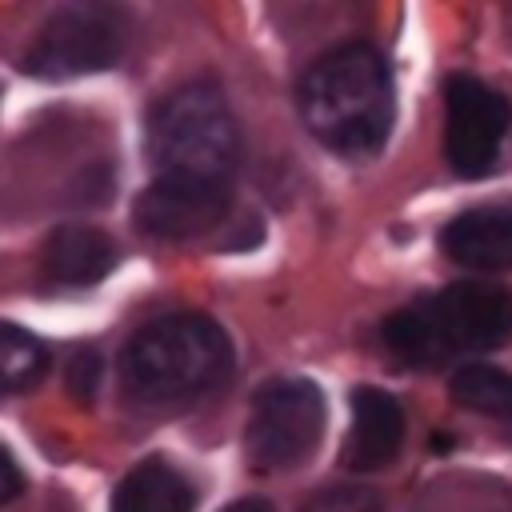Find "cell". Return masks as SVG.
Listing matches in <instances>:
<instances>
[{
	"mask_svg": "<svg viewBox=\"0 0 512 512\" xmlns=\"http://www.w3.org/2000/svg\"><path fill=\"white\" fill-rule=\"evenodd\" d=\"M44 368H48L44 344L32 332H24L20 324L0 320V396L32 388L44 376Z\"/></svg>",
	"mask_w": 512,
	"mask_h": 512,
	"instance_id": "5bb4252c",
	"label": "cell"
},
{
	"mask_svg": "<svg viewBox=\"0 0 512 512\" xmlns=\"http://www.w3.org/2000/svg\"><path fill=\"white\" fill-rule=\"evenodd\" d=\"M440 248L464 268H512V204H484L452 216L440 232Z\"/></svg>",
	"mask_w": 512,
	"mask_h": 512,
	"instance_id": "30bf717a",
	"label": "cell"
},
{
	"mask_svg": "<svg viewBox=\"0 0 512 512\" xmlns=\"http://www.w3.org/2000/svg\"><path fill=\"white\" fill-rule=\"evenodd\" d=\"M68 388L80 404H88L100 388V356L92 348H80L72 360H68Z\"/></svg>",
	"mask_w": 512,
	"mask_h": 512,
	"instance_id": "2e32d148",
	"label": "cell"
},
{
	"mask_svg": "<svg viewBox=\"0 0 512 512\" xmlns=\"http://www.w3.org/2000/svg\"><path fill=\"white\" fill-rule=\"evenodd\" d=\"M380 336L412 368H436L452 356L492 352L512 340V296L484 280L448 284L392 312Z\"/></svg>",
	"mask_w": 512,
	"mask_h": 512,
	"instance_id": "7a4b0ae2",
	"label": "cell"
},
{
	"mask_svg": "<svg viewBox=\"0 0 512 512\" xmlns=\"http://www.w3.org/2000/svg\"><path fill=\"white\" fill-rule=\"evenodd\" d=\"M220 512H272V504H268L264 496H244V500H232V504L220 508Z\"/></svg>",
	"mask_w": 512,
	"mask_h": 512,
	"instance_id": "ac0fdd59",
	"label": "cell"
},
{
	"mask_svg": "<svg viewBox=\"0 0 512 512\" xmlns=\"http://www.w3.org/2000/svg\"><path fill=\"white\" fill-rule=\"evenodd\" d=\"M20 488H24V472H20V464L0 448V504L16 500V496H20Z\"/></svg>",
	"mask_w": 512,
	"mask_h": 512,
	"instance_id": "e0dca14e",
	"label": "cell"
},
{
	"mask_svg": "<svg viewBox=\"0 0 512 512\" xmlns=\"http://www.w3.org/2000/svg\"><path fill=\"white\" fill-rule=\"evenodd\" d=\"M512 124L508 100L476 76L444 80V156L456 176L480 180L496 168Z\"/></svg>",
	"mask_w": 512,
	"mask_h": 512,
	"instance_id": "52a82bcc",
	"label": "cell"
},
{
	"mask_svg": "<svg viewBox=\"0 0 512 512\" xmlns=\"http://www.w3.org/2000/svg\"><path fill=\"white\" fill-rule=\"evenodd\" d=\"M300 512H384V504H380V496L368 492V488L340 484V488H324V492H316Z\"/></svg>",
	"mask_w": 512,
	"mask_h": 512,
	"instance_id": "9a60e30c",
	"label": "cell"
},
{
	"mask_svg": "<svg viewBox=\"0 0 512 512\" xmlns=\"http://www.w3.org/2000/svg\"><path fill=\"white\" fill-rule=\"evenodd\" d=\"M124 44H128V24L116 8L72 4L48 16V24L40 28L28 52V72L40 80L104 72L124 56Z\"/></svg>",
	"mask_w": 512,
	"mask_h": 512,
	"instance_id": "8992f818",
	"label": "cell"
},
{
	"mask_svg": "<svg viewBox=\"0 0 512 512\" xmlns=\"http://www.w3.org/2000/svg\"><path fill=\"white\" fill-rule=\"evenodd\" d=\"M192 508H196L192 480L164 456L136 460L112 492V512H192Z\"/></svg>",
	"mask_w": 512,
	"mask_h": 512,
	"instance_id": "8fae6325",
	"label": "cell"
},
{
	"mask_svg": "<svg viewBox=\"0 0 512 512\" xmlns=\"http://www.w3.org/2000/svg\"><path fill=\"white\" fill-rule=\"evenodd\" d=\"M300 116L324 148L348 160L376 156L396 116V92L384 56L368 44L324 52L300 80Z\"/></svg>",
	"mask_w": 512,
	"mask_h": 512,
	"instance_id": "6da1fadb",
	"label": "cell"
},
{
	"mask_svg": "<svg viewBox=\"0 0 512 512\" xmlns=\"http://www.w3.org/2000/svg\"><path fill=\"white\" fill-rule=\"evenodd\" d=\"M452 400L472 412L512 420V372L492 364H464L452 372Z\"/></svg>",
	"mask_w": 512,
	"mask_h": 512,
	"instance_id": "4fadbf2b",
	"label": "cell"
},
{
	"mask_svg": "<svg viewBox=\"0 0 512 512\" xmlns=\"http://www.w3.org/2000/svg\"><path fill=\"white\" fill-rule=\"evenodd\" d=\"M324 436V392L312 380L284 376L268 380L248 416L244 452L256 472H288L300 468Z\"/></svg>",
	"mask_w": 512,
	"mask_h": 512,
	"instance_id": "5b68a950",
	"label": "cell"
},
{
	"mask_svg": "<svg viewBox=\"0 0 512 512\" xmlns=\"http://www.w3.org/2000/svg\"><path fill=\"white\" fill-rule=\"evenodd\" d=\"M120 372L136 400L176 404L216 388L232 372V340L208 316H160L124 344Z\"/></svg>",
	"mask_w": 512,
	"mask_h": 512,
	"instance_id": "3957f363",
	"label": "cell"
},
{
	"mask_svg": "<svg viewBox=\"0 0 512 512\" xmlns=\"http://www.w3.org/2000/svg\"><path fill=\"white\" fill-rule=\"evenodd\" d=\"M400 444H404V412L396 396H388L384 388L360 384L352 392V424L344 436L340 464L348 472H380L396 460Z\"/></svg>",
	"mask_w": 512,
	"mask_h": 512,
	"instance_id": "9c48e42d",
	"label": "cell"
},
{
	"mask_svg": "<svg viewBox=\"0 0 512 512\" xmlns=\"http://www.w3.org/2000/svg\"><path fill=\"white\" fill-rule=\"evenodd\" d=\"M232 184H196V180H164L156 176L136 196V224L160 240H188L216 228L228 212Z\"/></svg>",
	"mask_w": 512,
	"mask_h": 512,
	"instance_id": "ba28073f",
	"label": "cell"
},
{
	"mask_svg": "<svg viewBox=\"0 0 512 512\" xmlns=\"http://www.w3.org/2000/svg\"><path fill=\"white\" fill-rule=\"evenodd\" d=\"M148 160L164 180L232 184L240 132L224 104V92L200 80L164 96L148 124Z\"/></svg>",
	"mask_w": 512,
	"mask_h": 512,
	"instance_id": "277c9868",
	"label": "cell"
},
{
	"mask_svg": "<svg viewBox=\"0 0 512 512\" xmlns=\"http://www.w3.org/2000/svg\"><path fill=\"white\" fill-rule=\"evenodd\" d=\"M116 244L92 224H60L44 240V272L56 284H96L112 272Z\"/></svg>",
	"mask_w": 512,
	"mask_h": 512,
	"instance_id": "7c38bea8",
	"label": "cell"
}]
</instances>
